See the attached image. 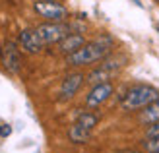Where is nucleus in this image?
<instances>
[{
	"mask_svg": "<svg viewBox=\"0 0 159 153\" xmlns=\"http://www.w3.org/2000/svg\"><path fill=\"white\" fill-rule=\"evenodd\" d=\"M111 47H113V41L109 37H101V39H95V41H89L80 51L68 54L66 64H70V66H87V64L99 62L111 52Z\"/></svg>",
	"mask_w": 159,
	"mask_h": 153,
	"instance_id": "f257e3e1",
	"label": "nucleus"
},
{
	"mask_svg": "<svg viewBox=\"0 0 159 153\" xmlns=\"http://www.w3.org/2000/svg\"><path fill=\"white\" fill-rule=\"evenodd\" d=\"M157 99H159V91L155 87L146 85V83H138V85H134V87H130V89L126 91V95L122 97L120 107H122V110H128V112L142 110V109H146L148 105H152Z\"/></svg>",
	"mask_w": 159,
	"mask_h": 153,
	"instance_id": "f03ea898",
	"label": "nucleus"
},
{
	"mask_svg": "<svg viewBox=\"0 0 159 153\" xmlns=\"http://www.w3.org/2000/svg\"><path fill=\"white\" fill-rule=\"evenodd\" d=\"M35 31L39 33V37H41V41L45 45H51V43H60L70 33V27L62 21H47V23L37 25Z\"/></svg>",
	"mask_w": 159,
	"mask_h": 153,
	"instance_id": "7ed1b4c3",
	"label": "nucleus"
},
{
	"mask_svg": "<svg viewBox=\"0 0 159 153\" xmlns=\"http://www.w3.org/2000/svg\"><path fill=\"white\" fill-rule=\"evenodd\" d=\"M33 10L41 16V18L49 21H64L68 18V10L58 2H49V0H39L33 4Z\"/></svg>",
	"mask_w": 159,
	"mask_h": 153,
	"instance_id": "20e7f679",
	"label": "nucleus"
},
{
	"mask_svg": "<svg viewBox=\"0 0 159 153\" xmlns=\"http://www.w3.org/2000/svg\"><path fill=\"white\" fill-rule=\"evenodd\" d=\"M113 91H115V87H113L111 82H103V83L93 85V89L87 93V97H85V107L87 109L99 107V105H103L111 95H113Z\"/></svg>",
	"mask_w": 159,
	"mask_h": 153,
	"instance_id": "39448f33",
	"label": "nucleus"
},
{
	"mask_svg": "<svg viewBox=\"0 0 159 153\" xmlns=\"http://www.w3.org/2000/svg\"><path fill=\"white\" fill-rule=\"evenodd\" d=\"M118 70H120V64H118V60H107V62H103L97 70H93L91 74L87 76V82L93 83V85L103 83V82H109V79L113 78Z\"/></svg>",
	"mask_w": 159,
	"mask_h": 153,
	"instance_id": "423d86ee",
	"label": "nucleus"
},
{
	"mask_svg": "<svg viewBox=\"0 0 159 153\" xmlns=\"http://www.w3.org/2000/svg\"><path fill=\"white\" fill-rule=\"evenodd\" d=\"M2 64H4V68L10 72V74H18V70L21 66V56H20V51H18V47H16V43L8 41L4 45V49H2Z\"/></svg>",
	"mask_w": 159,
	"mask_h": 153,
	"instance_id": "0eeeda50",
	"label": "nucleus"
},
{
	"mask_svg": "<svg viewBox=\"0 0 159 153\" xmlns=\"http://www.w3.org/2000/svg\"><path fill=\"white\" fill-rule=\"evenodd\" d=\"M84 79H85L84 74H80V72H76V74H68L64 79H62V85H60V101L72 99L78 93V89L82 87Z\"/></svg>",
	"mask_w": 159,
	"mask_h": 153,
	"instance_id": "6e6552de",
	"label": "nucleus"
},
{
	"mask_svg": "<svg viewBox=\"0 0 159 153\" xmlns=\"http://www.w3.org/2000/svg\"><path fill=\"white\" fill-rule=\"evenodd\" d=\"M43 41L35 29H21L20 31V47L29 54H35L43 49Z\"/></svg>",
	"mask_w": 159,
	"mask_h": 153,
	"instance_id": "1a4fd4ad",
	"label": "nucleus"
},
{
	"mask_svg": "<svg viewBox=\"0 0 159 153\" xmlns=\"http://www.w3.org/2000/svg\"><path fill=\"white\" fill-rule=\"evenodd\" d=\"M84 45H85V37H84L82 33H68V35L58 43V49L68 56V54L80 51Z\"/></svg>",
	"mask_w": 159,
	"mask_h": 153,
	"instance_id": "9d476101",
	"label": "nucleus"
},
{
	"mask_svg": "<svg viewBox=\"0 0 159 153\" xmlns=\"http://www.w3.org/2000/svg\"><path fill=\"white\" fill-rule=\"evenodd\" d=\"M89 136H91V130H87V128H84L78 122H74L72 126H70V130H68V138L74 143H85L87 140H89Z\"/></svg>",
	"mask_w": 159,
	"mask_h": 153,
	"instance_id": "9b49d317",
	"label": "nucleus"
},
{
	"mask_svg": "<svg viewBox=\"0 0 159 153\" xmlns=\"http://www.w3.org/2000/svg\"><path fill=\"white\" fill-rule=\"evenodd\" d=\"M159 120V99L153 101L152 105H148V107L140 112V122L144 124H153Z\"/></svg>",
	"mask_w": 159,
	"mask_h": 153,
	"instance_id": "f8f14e48",
	"label": "nucleus"
},
{
	"mask_svg": "<svg viewBox=\"0 0 159 153\" xmlns=\"http://www.w3.org/2000/svg\"><path fill=\"white\" fill-rule=\"evenodd\" d=\"M76 122H78V124H82L84 128H87V130H93V128L97 126V122H99V116L95 115V112L84 110V112H80V115H78Z\"/></svg>",
	"mask_w": 159,
	"mask_h": 153,
	"instance_id": "ddd939ff",
	"label": "nucleus"
},
{
	"mask_svg": "<svg viewBox=\"0 0 159 153\" xmlns=\"http://www.w3.org/2000/svg\"><path fill=\"white\" fill-rule=\"evenodd\" d=\"M142 149L146 153H159V136H155V138H146L142 142Z\"/></svg>",
	"mask_w": 159,
	"mask_h": 153,
	"instance_id": "4468645a",
	"label": "nucleus"
},
{
	"mask_svg": "<svg viewBox=\"0 0 159 153\" xmlns=\"http://www.w3.org/2000/svg\"><path fill=\"white\" fill-rule=\"evenodd\" d=\"M146 136H148V138H155V136H159V120H157V122H153V124H149Z\"/></svg>",
	"mask_w": 159,
	"mask_h": 153,
	"instance_id": "2eb2a0df",
	"label": "nucleus"
},
{
	"mask_svg": "<svg viewBox=\"0 0 159 153\" xmlns=\"http://www.w3.org/2000/svg\"><path fill=\"white\" fill-rule=\"evenodd\" d=\"M10 134H12V128L8 126V124L0 126V136H4V138H6V136H10Z\"/></svg>",
	"mask_w": 159,
	"mask_h": 153,
	"instance_id": "dca6fc26",
	"label": "nucleus"
},
{
	"mask_svg": "<svg viewBox=\"0 0 159 153\" xmlns=\"http://www.w3.org/2000/svg\"><path fill=\"white\" fill-rule=\"evenodd\" d=\"M115 153H142L138 149H120V151H115Z\"/></svg>",
	"mask_w": 159,
	"mask_h": 153,
	"instance_id": "f3484780",
	"label": "nucleus"
},
{
	"mask_svg": "<svg viewBox=\"0 0 159 153\" xmlns=\"http://www.w3.org/2000/svg\"><path fill=\"white\" fill-rule=\"evenodd\" d=\"M49 2H54V0H49Z\"/></svg>",
	"mask_w": 159,
	"mask_h": 153,
	"instance_id": "a211bd4d",
	"label": "nucleus"
}]
</instances>
